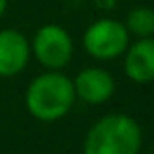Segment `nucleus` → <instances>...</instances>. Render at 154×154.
I'll list each match as a JSON object with an SVG mask.
<instances>
[{
  "instance_id": "7",
  "label": "nucleus",
  "mask_w": 154,
  "mask_h": 154,
  "mask_svg": "<svg viewBox=\"0 0 154 154\" xmlns=\"http://www.w3.org/2000/svg\"><path fill=\"white\" fill-rule=\"evenodd\" d=\"M123 55V68L131 82H154V37H143L135 43H129Z\"/></svg>"
},
{
  "instance_id": "3",
  "label": "nucleus",
  "mask_w": 154,
  "mask_h": 154,
  "mask_svg": "<svg viewBox=\"0 0 154 154\" xmlns=\"http://www.w3.org/2000/svg\"><path fill=\"white\" fill-rule=\"evenodd\" d=\"M131 43L125 23L113 18H102L86 27L82 35L84 51L98 60H113L119 59Z\"/></svg>"
},
{
  "instance_id": "1",
  "label": "nucleus",
  "mask_w": 154,
  "mask_h": 154,
  "mask_svg": "<svg viewBox=\"0 0 154 154\" xmlns=\"http://www.w3.org/2000/svg\"><path fill=\"white\" fill-rule=\"evenodd\" d=\"M76 102L74 86L60 70H49L35 76L26 90V107L29 115L43 123L59 121Z\"/></svg>"
},
{
  "instance_id": "5",
  "label": "nucleus",
  "mask_w": 154,
  "mask_h": 154,
  "mask_svg": "<svg viewBox=\"0 0 154 154\" xmlns=\"http://www.w3.org/2000/svg\"><path fill=\"white\" fill-rule=\"evenodd\" d=\"M72 86L76 98H80L84 103L102 105L111 100L115 92V80L102 66H86L74 76Z\"/></svg>"
},
{
  "instance_id": "6",
  "label": "nucleus",
  "mask_w": 154,
  "mask_h": 154,
  "mask_svg": "<svg viewBox=\"0 0 154 154\" xmlns=\"http://www.w3.org/2000/svg\"><path fill=\"white\" fill-rule=\"evenodd\" d=\"M31 57L29 39L18 29L0 31V78L18 76Z\"/></svg>"
},
{
  "instance_id": "9",
  "label": "nucleus",
  "mask_w": 154,
  "mask_h": 154,
  "mask_svg": "<svg viewBox=\"0 0 154 154\" xmlns=\"http://www.w3.org/2000/svg\"><path fill=\"white\" fill-rule=\"evenodd\" d=\"M6 10H8V0H0V18L6 14Z\"/></svg>"
},
{
  "instance_id": "8",
  "label": "nucleus",
  "mask_w": 154,
  "mask_h": 154,
  "mask_svg": "<svg viewBox=\"0 0 154 154\" xmlns=\"http://www.w3.org/2000/svg\"><path fill=\"white\" fill-rule=\"evenodd\" d=\"M125 27L129 35H135L137 39L154 37V8L150 6H137L129 10L125 18Z\"/></svg>"
},
{
  "instance_id": "2",
  "label": "nucleus",
  "mask_w": 154,
  "mask_h": 154,
  "mask_svg": "<svg viewBox=\"0 0 154 154\" xmlns=\"http://www.w3.org/2000/svg\"><path fill=\"white\" fill-rule=\"evenodd\" d=\"M143 146V129L127 113H109L98 119L86 133L84 154H139Z\"/></svg>"
},
{
  "instance_id": "4",
  "label": "nucleus",
  "mask_w": 154,
  "mask_h": 154,
  "mask_svg": "<svg viewBox=\"0 0 154 154\" xmlns=\"http://www.w3.org/2000/svg\"><path fill=\"white\" fill-rule=\"evenodd\" d=\"M31 55L49 70H60L72 59L74 43L72 37L59 23H45L35 31L29 41Z\"/></svg>"
}]
</instances>
